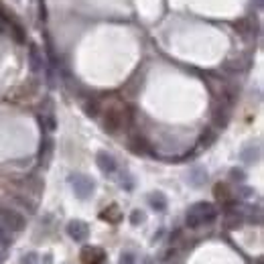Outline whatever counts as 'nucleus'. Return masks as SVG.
Masks as SVG:
<instances>
[{
	"mask_svg": "<svg viewBox=\"0 0 264 264\" xmlns=\"http://www.w3.org/2000/svg\"><path fill=\"white\" fill-rule=\"evenodd\" d=\"M104 262V252L100 248H86L82 252V264H102Z\"/></svg>",
	"mask_w": 264,
	"mask_h": 264,
	"instance_id": "f257e3e1",
	"label": "nucleus"
},
{
	"mask_svg": "<svg viewBox=\"0 0 264 264\" xmlns=\"http://www.w3.org/2000/svg\"><path fill=\"white\" fill-rule=\"evenodd\" d=\"M216 197H218V199H226V197H228L226 185H218V187H216Z\"/></svg>",
	"mask_w": 264,
	"mask_h": 264,
	"instance_id": "f03ea898",
	"label": "nucleus"
}]
</instances>
